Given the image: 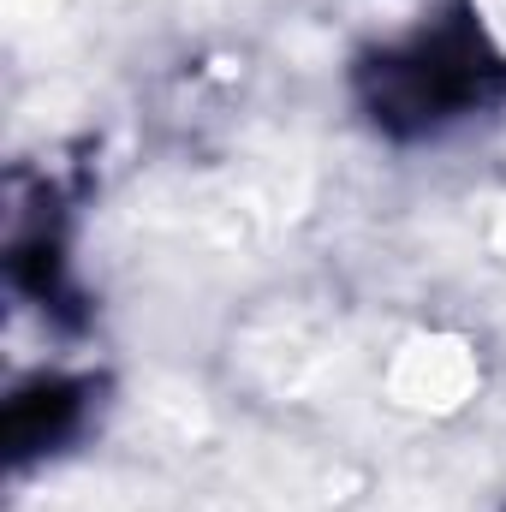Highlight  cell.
I'll return each mask as SVG.
<instances>
[{
    "mask_svg": "<svg viewBox=\"0 0 506 512\" xmlns=\"http://www.w3.org/2000/svg\"><path fill=\"white\" fill-rule=\"evenodd\" d=\"M495 66L501 60H489L483 36H471V30H423L411 48L381 60L376 108L381 120H411V126L459 120L471 102H483Z\"/></svg>",
    "mask_w": 506,
    "mask_h": 512,
    "instance_id": "6da1fadb",
    "label": "cell"
}]
</instances>
